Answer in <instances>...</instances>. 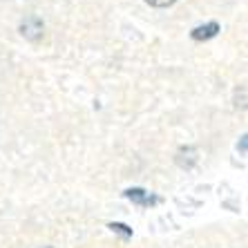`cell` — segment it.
<instances>
[{"label":"cell","instance_id":"obj_1","mask_svg":"<svg viewBox=\"0 0 248 248\" xmlns=\"http://www.w3.org/2000/svg\"><path fill=\"white\" fill-rule=\"evenodd\" d=\"M20 31H23V36L31 38V41H38L43 36V20L38 16H27L23 20V25H20Z\"/></svg>","mask_w":248,"mask_h":248},{"label":"cell","instance_id":"obj_2","mask_svg":"<svg viewBox=\"0 0 248 248\" xmlns=\"http://www.w3.org/2000/svg\"><path fill=\"white\" fill-rule=\"evenodd\" d=\"M217 31H219V25L208 23V25H202V27L192 29V38H195V41H208V38H215Z\"/></svg>","mask_w":248,"mask_h":248},{"label":"cell","instance_id":"obj_3","mask_svg":"<svg viewBox=\"0 0 248 248\" xmlns=\"http://www.w3.org/2000/svg\"><path fill=\"white\" fill-rule=\"evenodd\" d=\"M127 197H130L132 202L141 203V206H150V203H155V199H152V197H148V195H145V190H139V188L127 190Z\"/></svg>","mask_w":248,"mask_h":248},{"label":"cell","instance_id":"obj_4","mask_svg":"<svg viewBox=\"0 0 248 248\" xmlns=\"http://www.w3.org/2000/svg\"><path fill=\"white\" fill-rule=\"evenodd\" d=\"M150 7H159V9H163V7H170V5H174L177 0H145Z\"/></svg>","mask_w":248,"mask_h":248},{"label":"cell","instance_id":"obj_5","mask_svg":"<svg viewBox=\"0 0 248 248\" xmlns=\"http://www.w3.org/2000/svg\"><path fill=\"white\" fill-rule=\"evenodd\" d=\"M110 228L112 231H116V232H121V235H125V237L132 235V232L127 231V226H123V224H110Z\"/></svg>","mask_w":248,"mask_h":248},{"label":"cell","instance_id":"obj_6","mask_svg":"<svg viewBox=\"0 0 248 248\" xmlns=\"http://www.w3.org/2000/svg\"><path fill=\"white\" fill-rule=\"evenodd\" d=\"M47 248H49V246H47Z\"/></svg>","mask_w":248,"mask_h":248}]
</instances>
